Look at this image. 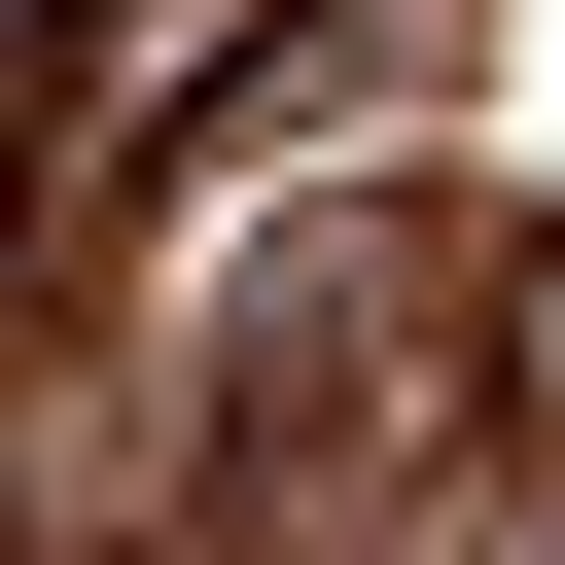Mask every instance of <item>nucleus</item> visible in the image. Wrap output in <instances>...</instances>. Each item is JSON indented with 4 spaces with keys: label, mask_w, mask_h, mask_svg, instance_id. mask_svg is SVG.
<instances>
[{
    "label": "nucleus",
    "mask_w": 565,
    "mask_h": 565,
    "mask_svg": "<svg viewBox=\"0 0 565 565\" xmlns=\"http://www.w3.org/2000/svg\"><path fill=\"white\" fill-rule=\"evenodd\" d=\"M530 424H565V247H530Z\"/></svg>",
    "instance_id": "f257e3e1"
}]
</instances>
